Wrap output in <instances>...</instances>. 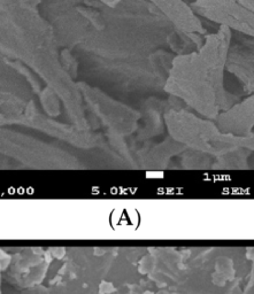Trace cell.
I'll return each mask as SVG.
<instances>
[{"instance_id":"6da1fadb","label":"cell","mask_w":254,"mask_h":294,"mask_svg":"<svg viewBox=\"0 0 254 294\" xmlns=\"http://www.w3.org/2000/svg\"><path fill=\"white\" fill-rule=\"evenodd\" d=\"M229 41L230 30L221 26L216 34L207 36L199 51L179 57L173 68V92L207 118H216L229 109V97L223 86Z\"/></svg>"},{"instance_id":"7a4b0ae2","label":"cell","mask_w":254,"mask_h":294,"mask_svg":"<svg viewBox=\"0 0 254 294\" xmlns=\"http://www.w3.org/2000/svg\"><path fill=\"white\" fill-rule=\"evenodd\" d=\"M175 115V124H173L175 136L190 147L220 154L239 146H246V138L223 133L212 122L184 111Z\"/></svg>"}]
</instances>
